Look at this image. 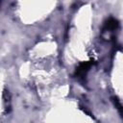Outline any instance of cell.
Returning <instances> with one entry per match:
<instances>
[{"instance_id":"cell-2","label":"cell","mask_w":123,"mask_h":123,"mask_svg":"<svg viewBox=\"0 0 123 123\" xmlns=\"http://www.w3.org/2000/svg\"><path fill=\"white\" fill-rule=\"evenodd\" d=\"M117 28H118V21L113 17H110L104 22L102 33H112Z\"/></svg>"},{"instance_id":"cell-3","label":"cell","mask_w":123,"mask_h":123,"mask_svg":"<svg viewBox=\"0 0 123 123\" xmlns=\"http://www.w3.org/2000/svg\"><path fill=\"white\" fill-rule=\"evenodd\" d=\"M113 102H114V105H115V107L117 108V110L119 111V112H120V114L123 116V106H122V104L117 100V99H115L114 98V100H113Z\"/></svg>"},{"instance_id":"cell-1","label":"cell","mask_w":123,"mask_h":123,"mask_svg":"<svg viewBox=\"0 0 123 123\" xmlns=\"http://www.w3.org/2000/svg\"><path fill=\"white\" fill-rule=\"evenodd\" d=\"M92 64H93V62L91 61L81 62L77 66V68L75 70V73H74V76L78 79H84L86 76V73L89 70V68L92 66Z\"/></svg>"}]
</instances>
